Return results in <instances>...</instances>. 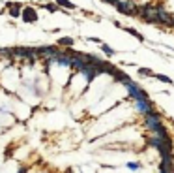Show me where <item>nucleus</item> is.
Wrapping results in <instances>:
<instances>
[{"label":"nucleus","instance_id":"f8f14e48","mask_svg":"<svg viewBox=\"0 0 174 173\" xmlns=\"http://www.w3.org/2000/svg\"><path fill=\"white\" fill-rule=\"evenodd\" d=\"M58 43H60V45H73V40L71 38H62Z\"/></svg>","mask_w":174,"mask_h":173},{"label":"nucleus","instance_id":"20e7f679","mask_svg":"<svg viewBox=\"0 0 174 173\" xmlns=\"http://www.w3.org/2000/svg\"><path fill=\"white\" fill-rule=\"evenodd\" d=\"M152 134H154V136H157L159 139H170V137H169V130H167L165 126H163V124H159V126H157V128H156Z\"/></svg>","mask_w":174,"mask_h":173},{"label":"nucleus","instance_id":"4468645a","mask_svg":"<svg viewBox=\"0 0 174 173\" xmlns=\"http://www.w3.org/2000/svg\"><path fill=\"white\" fill-rule=\"evenodd\" d=\"M127 168H129V169H139V168H140V164H137V162H129Z\"/></svg>","mask_w":174,"mask_h":173},{"label":"nucleus","instance_id":"423d86ee","mask_svg":"<svg viewBox=\"0 0 174 173\" xmlns=\"http://www.w3.org/2000/svg\"><path fill=\"white\" fill-rule=\"evenodd\" d=\"M133 98H135V100H150V96H148V94H146V92H144V90H142V89H140V86H139Z\"/></svg>","mask_w":174,"mask_h":173},{"label":"nucleus","instance_id":"2eb2a0df","mask_svg":"<svg viewBox=\"0 0 174 173\" xmlns=\"http://www.w3.org/2000/svg\"><path fill=\"white\" fill-rule=\"evenodd\" d=\"M47 9H49V12H56V6H52V4H49V6H47Z\"/></svg>","mask_w":174,"mask_h":173},{"label":"nucleus","instance_id":"f257e3e1","mask_svg":"<svg viewBox=\"0 0 174 173\" xmlns=\"http://www.w3.org/2000/svg\"><path fill=\"white\" fill-rule=\"evenodd\" d=\"M114 6H116L118 12L124 13V15H135V17H137V9H139V8L135 6L133 0H118Z\"/></svg>","mask_w":174,"mask_h":173},{"label":"nucleus","instance_id":"f03ea898","mask_svg":"<svg viewBox=\"0 0 174 173\" xmlns=\"http://www.w3.org/2000/svg\"><path fill=\"white\" fill-rule=\"evenodd\" d=\"M144 124H146V128L150 130V132H154V130L161 124V117H159L156 111H152V113L144 115Z\"/></svg>","mask_w":174,"mask_h":173},{"label":"nucleus","instance_id":"9b49d317","mask_svg":"<svg viewBox=\"0 0 174 173\" xmlns=\"http://www.w3.org/2000/svg\"><path fill=\"white\" fill-rule=\"evenodd\" d=\"M56 4H58V6H64V8H68V9H73V8H75V6L69 2V0H56Z\"/></svg>","mask_w":174,"mask_h":173},{"label":"nucleus","instance_id":"7ed1b4c3","mask_svg":"<svg viewBox=\"0 0 174 173\" xmlns=\"http://www.w3.org/2000/svg\"><path fill=\"white\" fill-rule=\"evenodd\" d=\"M135 109L142 115H148L154 111V107H152V100H135Z\"/></svg>","mask_w":174,"mask_h":173},{"label":"nucleus","instance_id":"9d476101","mask_svg":"<svg viewBox=\"0 0 174 173\" xmlns=\"http://www.w3.org/2000/svg\"><path fill=\"white\" fill-rule=\"evenodd\" d=\"M124 30L127 32V34H131V36H135L137 40H142V36L139 34V30H135V28H129V26H127V28H124Z\"/></svg>","mask_w":174,"mask_h":173},{"label":"nucleus","instance_id":"1a4fd4ad","mask_svg":"<svg viewBox=\"0 0 174 173\" xmlns=\"http://www.w3.org/2000/svg\"><path fill=\"white\" fill-rule=\"evenodd\" d=\"M9 13H12L13 17H19L21 12H19V4H9Z\"/></svg>","mask_w":174,"mask_h":173},{"label":"nucleus","instance_id":"0eeeda50","mask_svg":"<svg viewBox=\"0 0 174 173\" xmlns=\"http://www.w3.org/2000/svg\"><path fill=\"white\" fill-rule=\"evenodd\" d=\"M154 77H156L157 81H161V83H167V85H172V79H170V77H167V75H161V73H156Z\"/></svg>","mask_w":174,"mask_h":173},{"label":"nucleus","instance_id":"6e6552de","mask_svg":"<svg viewBox=\"0 0 174 173\" xmlns=\"http://www.w3.org/2000/svg\"><path fill=\"white\" fill-rule=\"evenodd\" d=\"M139 73H140V75H144V77H154V75H156L150 68H139Z\"/></svg>","mask_w":174,"mask_h":173},{"label":"nucleus","instance_id":"dca6fc26","mask_svg":"<svg viewBox=\"0 0 174 173\" xmlns=\"http://www.w3.org/2000/svg\"><path fill=\"white\" fill-rule=\"evenodd\" d=\"M103 2H109V4H116L118 0H103Z\"/></svg>","mask_w":174,"mask_h":173},{"label":"nucleus","instance_id":"ddd939ff","mask_svg":"<svg viewBox=\"0 0 174 173\" xmlns=\"http://www.w3.org/2000/svg\"><path fill=\"white\" fill-rule=\"evenodd\" d=\"M101 49H103V53H105V55H109V57H111L112 53H114V51H112L111 47H109V45H101Z\"/></svg>","mask_w":174,"mask_h":173},{"label":"nucleus","instance_id":"39448f33","mask_svg":"<svg viewBox=\"0 0 174 173\" xmlns=\"http://www.w3.org/2000/svg\"><path fill=\"white\" fill-rule=\"evenodd\" d=\"M23 19H25V21H30V23H32V21L38 19V15H36V12H34L32 8H26L25 12H23Z\"/></svg>","mask_w":174,"mask_h":173},{"label":"nucleus","instance_id":"a211bd4d","mask_svg":"<svg viewBox=\"0 0 174 173\" xmlns=\"http://www.w3.org/2000/svg\"><path fill=\"white\" fill-rule=\"evenodd\" d=\"M170 26H174V19H172V25H170Z\"/></svg>","mask_w":174,"mask_h":173},{"label":"nucleus","instance_id":"f3484780","mask_svg":"<svg viewBox=\"0 0 174 173\" xmlns=\"http://www.w3.org/2000/svg\"><path fill=\"white\" fill-rule=\"evenodd\" d=\"M159 173H174V171H159Z\"/></svg>","mask_w":174,"mask_h":173}]
</instances>
